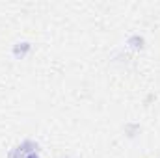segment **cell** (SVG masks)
Wrapping results in <instances>:
<instances>
[{
    "mask_svg": "<svg viewBox=\"0 0 160 158\" xmlns=\"http://www.w3.org/2000/svg\"><path fill=\"white\" fill-rule=\"evenodd\" d=\"M30 50H32V43H30V41H17V43L11 47V56H13L15 60H22Z\"/></svg>",
    "mask_w": 160,
    "mask_h": 158,
    "instance_id": "7a4b0ae2",
    "label": "cell"
},
{
    "mask_svg": "<svg viewBox=\"0 0 160 158\" xmlns=\"http://www.w3.org/2000/svg\"><path fill=\"white\" fill-rule=\"evenodd\" d=\"M30 153H39V143L34 140H24L8 153V158H26Z\"/></svg>",
    "mask_w": 160,
    "mask_h": 158,
    "instance_id": "6da1fadb",
    "label": "cell"
},
{
    "mask_svg": "<svg viewBox=\"0 0 160 158\" xmlns=\"http://www.w3.org/2000/svg\"><path fill=\"white\" fill-rule=\"evenodd\" d=\"M26 158H39V153H30V155H26Z\"/></svg>",
    "mask_w": 160,
    "mask_h": 158,
    "instance_id": "5b68a950",
    "label": "cell"
},
{
    "mask_svg": "<svg viewBox=\"0 0 160 158\" xmlns=\"http://www.w3.org/2000/svg\"><path fill=\"white\" fill-rule=\"evenodd\" d=\"M125 45L130 48V50H143L145 48V37L143 36H140V34H130L127 41H125Z\"/></svg>",
    "mask_w": 160,
    "mask_h": 158,
    "instance_id": "3957f363",
    "label": "cell"
},
{
    "mask_svg": "<svg viewBox=\"0 0 160 158\" xmlns=\"http://www.w3.org/2000/svg\"><path fill=\"white\" fill-rule=\"evenodd\" d=\"M125 130H127V136L128 138H134L140 132V125L138 123H128V125H125Z\"/></svg>",
    "mask_w": 160,
    "mask_h": 158,
    "instance_id": "277c9868",
    "label": "cell"
}]
</instances>
